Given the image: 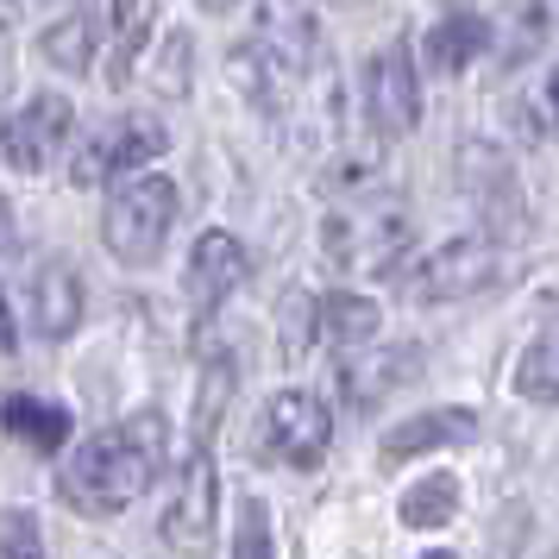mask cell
<instances>
[{
  "label": "cell",
  "instance_id": "cell-27",
  "mask_svg": "<svg viewBox=\"0 0 559 559\" xmlns=\"http://www.w3.org/2000/svg\"><path fill=\"white\" fill-rule=\"evenodd\" d=\"M428 559H453V554H428Z\"/></svg>",
  "mask_w": 559,
  "mask_h": 559
},
{
  "label": "cell",
  "instance_id": "cell-23",
  "mask_svg": "<svg viewBox=\"0 0 559 559\" xmlns=\"http://www.w3.org/2000/svg\"><path fill=\"white\" fill-rule=\"evenodd\" d=\"M0 559H45V534H38V522L26 509H13L0 522Z\"/></svg>",
  "mask_w": 559,
  "mask_h": 559
},
{
  "label": "cell",
  "instance_id": "cell-16",
  "mask_svg": "<svg viewBox=\"0 0 559 559\" xmlns=\"http://www.w3.org/2000/svg\"><path fill=\"white\" fill-rule=\"evenodd\" d=\"M378 328H383L378 302H371V296H358V289H333V296H321V308H314V333L340 353V365L358 358V353H371Z\"/></svg>",
  "mask_w": 559,
  "mask_h": 559
},
{
  "label": "cell",
  "instance_id": "cell-11",
  "mask_svg": "<svg viewBox=\"0 0 559 559\" xmlns=\"http://www.w3.org/2000/svg\"><path fill=\"white\" fill-rule=\"evenodd\" d=\"M252 277V252L233 239V233H202L195 239V252H189V271H182V296L195 314H214V308L227 302L239 283Z\"/></svg>",
  "mask_w": 559,
  "mask_h": 559
},
{
  "label": "cell",
  "instance_id": "cell-6",
  "mask_svg": "<svg viewBox=\"0 0 559 559\" xmlns=\"http://www.w3.org/2000/svg\"><path fill=\"white\" fill-rule=\"evenodd\" d=\"M170 152V132L164 120L152 114H120V120H107L102 132H88V145H76V164H70V177L82 189H102V182L127 177L139 164H152V157Z\"/></svg>",
  "mask_w": 559,
  "mask_h": 559
},
{
  "label": "cell",
  "instance_id": "cell-19",
  "mask_svg": "<svg viewBox=\"0 0 559 559\" xmlns=\"http://www.w3.org/2000/svg\"><path fill=\"white\" fill-rule=\"evenodd\" d=\"M396 515H403V528L428 534V528H447L459 515V478L453 472H433V478L408 484V497L396 503Z\"/></svg>",
  "mask_w": 559,
  "mask_h": 559
},
{
  "label": "cell",
  "instance_id": "cell-8",
  "mask_svg": "<svg viewBox=\"0 0 559 559\" xmlns=\"http://www.w3.org/2000/svg\"><path fill=\"white\" fill-rule=\"evenodd\" d=\"M365 120L378 139H403L421 127V76H415V57L403 45H383L365 63Z\"/></svg>",
  "mask_w": 559,
  "mask_h": 559
},
{
  "label": "cell",
  "instance_id": "cell-13",
  "mask_svg": "<svg viewBox=\"0 0 559 559\" xmlns=\"http://www.w3.org/2000/svg\"><path fill=\"white\" fill-rule=\"evenodd\" d=\"M490 13H478V7H447L440 20L428 26V45H421V57H428L433 76H459V70H472L484 51H490Z\"/></svg>",
  "mask_w": 559,
  "mask_h": 559
},
{
  "label": "cell",
  "instance_id": "cell-21",
  "mask_svg": "<svg viewBox=\"0 0 559 559\" xmlns=\"http://www.w3.org/2000/svg\"><path fill=\"white\" fill-rule=\"evenodd\" d=\"M515 390L528 396V403H559V328L540 333L528 353H522V371H515Z\"/></svg>",
  "mask_w": 559,
  "mask_h": 559
},
{
  "label": "cell",
  "instance_id": "cell-25",
  "mask_svg": "<svg viewBox=\"0 0 559 559\" xmlns=\"http://www.w3.org/2000/svg\"><path fill=\"white\" fill-rule=\"evenodd\" d=\"M547 120H554V132H559V70H554V82H547Z\"/></svg>",
  "mask_w": 559,
  "mask_h": 559
},
{
  "label": "cell",
  "instance_id": "cell-22",
  "mask_svg": "<svg viewBox=\"0 0 559 559\" xmlns=\"http://www.w3.org/2000/svg\"><path fill=\"white\" fill-rule=\"evenodd\" d=\"M233 559H277L271 515H264V503H258V497L239 509V528H233Z\"/></svg>",
  "mask_w": 559,
  "mask_h": 559
},
{
  "label": "cell",
  "instance_id": "cell-10",
  "mask_svg": "<svg viewBox=\"0 0 559 559\" xmlns=\"http://www.w3.org/2000/svg\"><path fill=\"white\" fill-rule=\"evenodd\" d=\"M70 132H76V107L63 102V95H32L26 107L7 114L0 152H7L13 170H51L57 152L70 145Z\"/></svg>",
  "mask_w": 559,
  "mask_h": 559
},
{
  "label": "cell",
  "instance_id": "cell-15",
  "mask_svg": "<svg viewBox=\"0 0 559 559\" xmlns=\"http://www.w3.org/2000/svg\"><path fill=\"white\" fill-rule=\"evenodd\" d=\"M0 433L20 440V447H32V453L57 459L70 447V408L45 403V396H32V390H7V396H0Z\"/></svg>",
  "mask_w": 559,
  "mask_h": 559
},
{
  "label": "cell",
  "instance_id": "cell-7",
  "mask_svg": "<svg viewBox=\"0 0 559 559\" xmlns=\"http://www.w3.org/2000/svg\"><path fill=\"white\" fill-rule=\"evenodd\" d=\"M328 447H333V415L314 390H277L264 403V453L271 459L308 472V465L328 459Z\"/></svg>",
  "mask_w": 559,
  "mask_h": 559
},
{
  "label": "cell",
  "instance_id": "cell-28",
  "mask_svg": "<svg viewBox=\"0 0 559 559\" xmlns=\"http://www.w3.org/2000/svg\"><path fill=\"white\" fill-rule=\"evenodd\" d=\"M554 559H559V554H554Z\"/></svg>",
  "mask_w": 559,
  "mask_h": 559
},
{
  "label": "cell",
  "instance_id": "cell-17",
  "mask_svg": "<svg viewBox=\"0 0 559 559\" xmlns=\"http://www.w3.org/2000/svg\"><path fill=\"white\" fill-rule=\"evenodd\" d=\"M82 328V277L76 264H45L32 277V333L38 340H70Z\"/></svg>",
  "mask_w": 559,
  "mask_h": 559
},
{
  "label": "cell",
  "instance_id": "cell-9",
  "mask_svg": "<svg viewBox=\"0 0 559 559\" xmlns=\"http://www.w3.org/2000/svg\"><path fill=\"white\" fill-rule=\"evenodd\" d=\"M490 277H497V252L484 239H447L403 271L415 302H459V296H478Z\"/></svg>",
  "mask_w": 559,
  "mask_h": 559
},
{
  "label": "cell",
  "instance_id": "cell-1",
  "mask_svg": "<svg viewBox=\"0 0 559 559\" xmlns=\"http://www.w3.org/2000/svg\"><path fill=\"white\" fill-rule=\"evenodd\" d=\"M157 459H164V415L145 408L120 428H102L82 447H70L63 472H57V497L88 522H107V515L132 509V497H145V484L157 478Z\"/></svg>",
  "mask_w": 559,
  "mask_h": 559
},
{
  "label": "cell",
  "instance_id": "cell-3",
  "mask_svg": "<svg viewBox=\"0 0 559 559\" xmlns=\"http://www.w3.org/2000/svg\"><path fill=\"white\" fill-rule=\"evenodd\" d=\"M314 38H321V26H314L308 7H264L252 20V38L233 57V76L246 82L252 102L283 114L296 102V88L308 82V70H314Z\"/></svg>",
  "mask_w": 559,
  "mask_h": 559
},
{
  "label": "cell",
  "instance_id": "cell-2",
  "mask_svg": "<svg viewBox=\"0 0 559 559\" xmlns=\"http://www.w3.org/2000/svg\"><path fill=\"white\" fill-rule=\"evenodd\" d=\"M321 252L346 277H390L408 258V207L390 189H346L321 221Z\"/></svg>",
  "mask_w": 559,
  "mask_h": 559
},
{
  "label": "cell",
  "instance_id": "cell-14",
  "mask_svg": "<svg viewBox=\"0 0 559 559\" xmlns=\"http://www.w3.org/2000/svg\"><path fill=\"white\" fill-rule=\"evenodd\" d=\"M102 38H107V7H70L63 20L45 26L38 57H45L51 70H63V76H88V70H95V51H102Z\"/></svg>",
  "mask_w": 559,
  "mask_h": 559
},
{
  "label": "cell",
  "instance_id": "cell-5",
  "mask_svg": "<svg viewBox=\"0 0 559 559\" xmlns=\"http://www.w3.org/2000/svg\"><path fill=\"white\" fill-rule=\"evenodd\" d=\"M214 509H221V478H214V447H195L177 465V484L164 497V515H157V534L164 547H177V559H207V540H214Z\"/></svg>",
  "mask_w": 559,
  "mask_h": 559
},
{
  "label": "cell",
  "instance_id": "cell-12",
  "mask_svg": "<svg viewBox=\"0 0 559 559\" xmlns=\"http://www.w3.org/2000/svg\"><path fill=\"white\" fill-rule=\"evenodd\" d=\"M478 433V415L472 408H421V415H408V421H396V428L383 433V465H408V459L421 453H447V447H465Z\"/></svg>",
  "mask_w": 559,
  "mask_h": 559
},
{
  "label": "cell",
  "instance_id": "cell-4",
  "mask_svg": "<svg viewBox=\"0 0 559 559\" xmlns=\"http://www.w3.org/2000/svg\"><path fill=\"white\" fill-rule=\"evenodd\" d=\"M177 214H182V189L170 177H127L114 195H107V252L120 258L127 271H145L157 264L164 239L177 233Z\"/></svg>",
  "mask_w": 559,
  "mask_h": 559
},
{
  "label": "cell",
  "instance_id": "cell-24",
  "mask_svg": "<svg viewBox=\"0 0 559 559\" xmlns=\"http://www.w3.org/2000/svg\"><path fill=\"white\" fill-rule=\"evenodd\" d=\"M20 353V321H13V308H7V289H0V358Z\"/></svg>",
  "mask_w": 559,
  "mask_h": 559
},
{
  "label": "cell",
  "instance_id": "cell-18",
  "mask_svg": "<svg viewBox=\"0 0 559 559\" xmlns=\"http://www.w3.org/2000/svg\"><path fill=\"white\" fill-rule=\"evenodd\" d=\"M346 371V396H353V408H371V403H383V390H396V383L415 371V346H371V353H358V358H346L340 365Z\"/></svg>",
  "mask_w": 559,
  "mask_h": 559
},
{
  "label": "cell",
  "instance_id": "cell-26",
  "mask_svg": "<svg viewBox=\"0 0 559 559\" xmlns=\"http://www.w3.org/2000/svg\"><path fill=\"white\" fill-rule=\"evenodd\" d=\"M0 252H13V214L0 207Z\"/></svg>",
  "mask_w": 559,
  "mask_h": 559
},
{
  "label": "cell",
  "instance_id": "cell-20",
  "mask_svg": "<svg viewBox=\"0 0 559 559\" xmlns=\"http://www.w3.org/2000/svg\"><path fill=\"white\" fill-rule=\"evenodd\" d=\"M107 26H120L107 76L132 82V63H139V51H145V38H152V26H157V7H107Z\"/></svg>",
  "mask_w": 559,
  "mask_h": 559
}]
</instances>
